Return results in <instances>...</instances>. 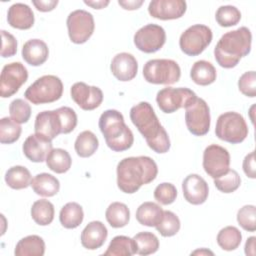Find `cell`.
<instances>
[{"instance_id":"obj_1","label":"cell","mask_w":256,"mask_h":256,"mask_svg":"<svg viewBox=\"0 0 256 256\" xmlns=\"http://www.w3.org/2000/svg\"><path fill=\"white\" fill-rule=\"evenodd\" d=\"M117 186L126 193L133 194L141 186L151 183L158 174L156 162L148 156L126 157L117 164Z\"/></svg>"},{"instance_id":"obj_2","label":"cell","mask_w":256,"mask_h":256,"mask_svg":"<svg viewBox=\"0 0 256 256\" xmlns=\"http://www.w3.org/2000/svg\"><path fill=\"white\" fill-rule=\"evenodd\" d=\"M133 125L145 138L147 145L154 152L163 154L170 149V139L165 128L159 122L150 103L142 101L130 109Z\"/></svg>"},{"instance_id":"obj_3","label":"cell","mask_w":256,"mask_h":256,"mask_svg":"<svg viewBox=\"0 0 256 256\" xmlns=\"http://www.w3.org/2000/svg\"><path fill=\"white\" fill-rule=\"evenodd\" d=\"M252 34L249 28L242 26L221 36L214 48V57L219 66L230 69L251 51Z\"/></svg>"},{"instance_id":"obj_4","label":"cell","mask_w":256,"mask_h":256,"mask_svg":"<svg viewBox=\"0 0 256 256\" xmlns=\"http://www.w3.org/2000/svg\"><path fill=\"white\" fill-rule=\"evenodd\" d=\"M98 125L107 146L112 151L123 152L133 145V132L125 124L124 117L119 111L115 109L104 111L99 118Z\"/></svg>"},{"instance_id":"obj_5","label":"cell","mask_w":256,"mask_h":256,"mask_svg":"<svg viewBox=\"0 0 256 256\" xmlns=\"http://www.w3.org/2000/svg\"><path fill=\"white\" fill-rule=\"evenodd\" d=\"M63 83L55 75H44L35 80L25 91V98L32 104L52 103L61 98Z\"/></svg>"},{"instance_id":"obj_6","label":"cell","mask_w":256,"mask_h":256,"mask_svg":"<svg viewBox=\"0 0 256 256\" xmlns=\"http://www.w3.org/2000/svg\"><path fill=\"white\" fill-rule=\"evenodd\" d=\"M248 126L244 117L237 112L229 111L221 114L216 122L215 134L225 142L238 144L248 136Z\"/></svg>"},{"instance_id":"obj_7","label":"cell","mask_w":256,"mask_h":256,"mask_svg":"<svg viewBox=\"0 0 256 256\" xmlns=\"http://www.w3.org/2000/svg\"><path fill=\"white\" fill-rule=\"evenodd\" d=\"M181 69L172 59H151L143 67V77L151 84L171 85L179 81Z\"/></svg>"},{"instance_id":"obj_8","label":"cell","mask_w":256,"mask_h":256,"mask_svg":"<svg viewBox=\"0 0 256 256\" xmlns=\"http://www.w3.org/2000/svg\"><path fill=\"white\" fill-rule=\"evenodd\" d=\"M212 30L203 24H195L188 27L179 38L181 51L188 56L200 55L211 43Z\"/></svg>"},{"instance_id":"obj_9","label":"cell","mask_w":256,"mask_h":256,"mask_svg":"<svg viewBox=\"0 0 256 256\" xmlns=\"http://www.w3.org/2000/svg\"><path fill=\"white\" fill-rule=\"evenodd\" d=\"M185 123L190 133L195 136H204L210 129V109L202 98L194 99L185 107Z\"/></svg>"},{"instance_id":"obj_10","label":"cell","mask_w":256,"mask_h":256,"mask_svg":"<svg viewBox=\"0 0 256 256\" xmlns=\"http://www.w3.org/2000/svg\"><path fill=\"white\" fill-rule=\"evenodd\" d=\"M196 98V93L189 88L165 87L157 92L156 102L162 112L170 114L180 108H185Z\"/></svg>"},{"instance_id":"obj_11","label":"cell","mask_w":256,"mask_h":256,"mask_svg":"<svg viewBox=\"0 0 256 256\" xmlns=\"http://www.w3.org/2000/svg\"><path fill=\"white\" fill-rule=\"evenodd\" d=\"M66 25L69 38L75 44L85 43L95 29L93 15L83 9L72 11L67 17Z\"/></svg>"},{"instance_id":"obj_12","label":"cell","mask_w":256,"mask_h":256,"mask_svg":"<svg viewBox=\"0 0 256 256\" xmlns=\"http://www.w3.org/2000/svg\"><path fill=\"white\" fill-rule=\"evenodd\" d=\"M28 71L21 62L6 64L0 77V95L2 98L13 96L27 81Z\"/></svg>"},{"instance_id":"obj_13","label":"cell","mask_w":256,"mask_h":256,"mask_svg":"<svg viewBox=\"0 0 256 256\" xmlns=\"http://www.w3.org/2000/svg\"><path fill=\"white\" fill-rule=\"evenodd\" d=\"M136 48L144 53H155L160 50L166 42V32L160 25L147 24L134 34Z\"/></svg>"},{"instance_id":"obj_14","label":"cell","mask_w":256,"mask_h":256,"mask_svg":"<svg viewBox=\"0 0 256 256\" xmlns=\"http://www.w3.org/2000/svg\"><path fill=\"white\" fill-rule=\"evenodd\" d=\"M204 171L213 179L220 177L229 170L230 154L228 150L220 145L211 144L203 152Z\"/></svg>"},{"instance_id":"obj_15","label":"cell","mask_w":256,"mask_h":256,"mask_svg":"<svg viewBox=\"0 0 256 256\" xmlns=\"http://www.w3.org/2000/svg\"><path fill=\"white\" fill-rule=\"evenodd\" d=\"M72 100L85 111L98 108L103 101V92L97 86H90L84 82H76L70 89Z\"/></svg>"},{"instance_id":"obj_16","label":"cell","mask_w":256,"mask_h":256,"mask_svg":"<svg viewBox=\"0 0 256 256\" xmlns=\"http://www.w3.org/2000/svg\"><path fill=\"white\" fill-rule=\"evenodd\" d=\"M35 134L53 140L59 134H63V122L58 109L46 110L37 114L34 123Z\"/></svg>"},{"instance_id":"obj_17","label":"cell","mask_w":256,"mask_h":256,"mask_svg":"<svg viewBox=\"0 0 256 256\" xmlns=\"http://www.w3.org/2000/svg\"><path fill=\"white\" fill-rule=\"evenodd\" d=\"M187 9L183 0H152L148 5L150 16L160 20H174L181 18Z\"/></svg>"},{"instance_id":"obj_18","label":"cell","mask_w":256,"mask_h":256,"mask_svg":"<svg viewBox=\"0 0 256 256\" xmlns=\"http://www.w3.org/2000/svg\"><path fill=\"white\" fill-rule=\"evenodd\" d=\"M185 200L192 205L203 204L209 195V187L204 178L198 174H189L182 182Z\"/></svg>"},{"instance_id":"obj_19","label":"cell","mask_w":256,"mask_h":256,"mask_svg":"<svg viewBox=\"0 0 256 256\" xmlns=\"http://www.w3.org/2000/svg\"><path fill=\"white\" fill-rule=\"evenodd\" d=\"M52 149V140H49L39 134L29 135L22 146L24 155L30 161L35 163H41L43 161H46V158Z\"/></svg>"},{"instance_id":"obj_20","label":"cell","mask_w":256,"mask_h":256,"mask_svg":"<svg viewBox=\"0 0 256 256\" xmlns=\"http://www.w3.org/2000/svg\"><path fill=\"white\" fill-rule=\"evenodd\" d=\"M110 69L117 80L126 82L136 77L138 72V62L132 54L122 52L113 57Z\"/></svg>"},{"instance_id":"obj_21","label":"cell","mask_w":256,"mask_h":256,"mask_svg":"<svg viewBox=\"0 0 256 256\" xmlns=\"http://www.w3.org/2000/svg\"><path fill=\"white\" fill-rule=\"evenodd\" d=\"M108 230L101 221H91L81 232V244L88 250L100 248L106 241Z\"/></svg>"},{"instance_id":"obj_22","label":"cell","mask_w":256,"mask_h":256,"mask_svg":"<svg viewBox=\"0 0 256 256\" xmlns=\"http://www.w3.org/2000/svg\"><path fill=\"white\" fill-rule=\"evenodd\" d=\"M35 18L32 9L24 3H14L7 12V22L15 29L27 30L34 24Z\"/></svg>"},{"instance_id":"obj_23","label":"cell","mask_w":256,"mask_h":256,"mask_svg":"<svg viewBox=\"0 0 256 256\" xmlns=\"http://www.w3.org/2000/svg\"><path fill=\"white\" fill-rule=\"evenodd\" d=\"M22 58L31 66H40L46 62L49 56L47 44L40 39H30L22 47Z\"/></svg>"},{"instance_id":"obj_24","label":"cell","mask_w":256,"mask_h":256,"mask_svg":"<svg viewBox=\"0 0 256 256\" xmlns=\"http://www.w3.org/2000/svg\"><path fill=\"white\" fill-rule=\"evenodd\" d=\"M30 186L37 195L52 197L59 192L60 182L52 174L40 173L32 179Z\"/></svg>"},{"instance_id":"obj_25","label":"cell","mask_w":256,"mask_h":256,"mask_svg":"<svg viewBox=\"0 0 256 256\" xmlns=\"http://www.w3.org/2000/svg\"><path fill=\"white\" fill-rule=\"evenodd\" d=\"M164 210L155 202H144L136 210L137 221L147 227H155L162 219Z\"/></svg>"},{"instance_id":"obj_26","label":"cell","mask_w":256,"mask_h":256,"mask_svg":"<svg viewBox=\"0 0 256 256\" xmlns=\"http://www.w3.org/2000/svg\"><path fill=\"white\" fill-rule=\"evenodd\" d=\"M190 77L195 84L207 86L215 82L217 73L212 63L206 60H198L191 67Z\"/></svg>"},{"instance_id":"obj_27","label":"cell","mask_w":256,"mask_h":256,"mask_svg":"<svg viewBox=\"0 0 256 256\" xmlns=\"http://www.w3.org/2000/svg\"><path fill=\"white\" fill-rule=\"evenodd\" d=\"M45 242L38 235H28L18 241L14 254L16 256H43Z\"/></svg>"},{"instance_id":"obj_28","label":"cell","mask_w":256,"mask_h":256,"mask_svg":"<svg viewBox=\"0 0 256 256\" xmlns=\"http://www.w3.org/2000/svg\"><path fill=\"white\" fill-rule=\"evenodd\" d=\"M84 219L83 208L76 202L66 203L60 210L59 220L61 225L66 229L77 228Z\"/></svg>"},{"instance_id":"obj_29","label":"cell","mask_w":256,"mask_h":256,"mask_svg":"<svg viewBox=\"0 0 256 256\" xmlns=\"http://www.w3.org/2000/svg\"><path fill=\"white\" fill-rule=\"evenodd\" d=\"M6 184L15 190H21L29 187L31 185L32 176L30 171L20 165L10 167L5 173Z\"/></svg>"},{"instance_id":"obj_30","label":"cell","mask_w":256,"mask_h":256,"mask_svg":"<svg viewBox=\"0 0 256 256\" xmlns=\"http://www.w3.org/2000/svg\"><path fill=\"white\" fill-rule=\"evenodd\" d=\"M108 224L113 228H122L130 220V211L126 204L122 202L111 203L105 212Z\"/></svg>"},{"instance_id":"obj_31","label":"cell","mask_w":256,"mask_h":256,"mask_svg":"<svg viewBox=\"0 0 256 256\" xmlns=\"http://www.w3.org/2000/svg\"><path fill=\"white\" fill-rule=\"evenodd\" d=\"M99 141L97 136L89 130H85L78 134L74 148L77 155L81 158H88L92 156L98 149Z\"/></svg>"},{"instance_id":"obj_32","label":"cell","mask_w":256,"mask_h":256,"mask_svg":"<svg viewBox=\"0 0 256 256\" xmlns=\"http://www.w3.org/2000/svg\"><path fill=\"white\" fill-rule=\"evenodd\" d=\"M136 254V245L133 238L124 235L115 236L103 255L107 256H131Z\"/></svg>"},{"instance_id":"obj_33","label":"cell","mask_w":256,"mask_h":256,"mask_svg":"<svg viewBox=\"0 0 256 256\" xmlns=\"http://www.w3.org/2000/svg\"><path fill=\"white\" fill-rule=\"evenodd\" d=\"M46 165L51 171L57 174H63L71 168L72 159L66 150L62 148H55L48 154L46 158Z\"/></svg>"},{"instance_id":"obj_34","label":"cell","mask_w":256,"mask_h":256,"mask_svg":"<svg viewBox=\"0 0 256 256\" xmlns=\"http://www.w3.org/2000/svg\"><path fill=\"white\" fill-rule=\"evenodd\" d=\"M54 205L46 199L37 200L32 204L31 217L34 222L40 226H47L51 224L54 219Z\"/></svg>"},{"instance_id":"obj_35","label":"cell","mask_w":256,"mask_h":256,"mask_svg":"<svg viewBox=\"0 0 256 256\" xmlns=\"http://www.w3.org/2000/svg\"><path fill=\"white\" fill-rule=\"evenodd\" d=\"M217 244L225 251H232L239 247L242 241V234L235 226H226L222 228L216 238Z\"/></svg>"},{"instance_id":"obj_36","label":"cell","mask_w":256,"mask_h":256,"mask_svg":"<svg viewBox=\"0 0 256 256\" xmlns=\"http://www.w3.org/2000/svg\"><path fill=\"white\" fill-rule=\"evenodd\" d=\"M133 239L136 245V254L142 256L150 255L155 253L159 248V240L152 232H139L133 237Z\"/></svg>"},{"instance_id":"obj_37","label":"cell","mask_w":256,"mask_h":256,"mask_svg":"<svg viewBox=\"0 0 256 256\" xmlns=\"http://www.w3.org/2000/svg\"><path fill=\"white\" fill-rule=\"evenodd\" d=\"M22 128L20 124L8 117L0 120V142L2 144H12L16 142L21 135Z\"/></svg>"},{"instance_id":"obj_38","label":"cell","mask_w":256,"mask_h":256,"mask_svg":"<svg viewBox=\"0 0 256 256\" xmlns=\"http://www.w3.org/2000/svg\"><path fill=\"white\" fill-rule=\"evenodd\" d=\"M180 220L172 211H164L161 221L155 226L156 230L163 237H171L176 235L180 230Z\"/></svg>"},{"instance_id":"obj_39","label":"cell","mask_w":256,"mask_h":256,"mask_svg":"<svg viewBox=\"0 0 256 256\" xmlns=\"http://www.w3.org/2000/svg\"><path fill=\"white\" fill-rule=\"evenodd\" d=\"M215 19L221 27L235 26L241 20V12L237 7L232 5L220 6L216 11Z\"/></svg>"},{"instance_id":"obj_40","label":"cell","mask_w":256,"mask_h":256,"mask_svg":"<svg viewBox=\"0 0 256 256\" xmlns=\"http://www.w3.org/2000/svg\"><path fill=\"white\" fill-rule=\"evenodd\" d=\"M241 184V178L234 169H229L226 173L214 179L215 187L223 193H232L236 191Z\"/></svg>"},{"instance_id":"obj_41","label":"cell","mask_w":256,"mask_h":256,"mask_svg":"<svg viewBox=\"0 0 256 256\" xmlns=\"http://www.w3.org/2000/svg\"><path fill=\"white\" fill-rule=\"evenodd\" d=\"M10 118L18 124L28 122L31 116V107L23 99H15L9 105Z\"/></svg>"},{"instance_id":"obj_42","label":"cell","mask_w":256,"mask_h":256,"mask_svg":"<svg viewBox=\"0 0 256 256\" xmlns=\"http://www.w3.org/2000/svg\"><path fill=\"white\" fill-rule=\"evenodd\" d=\"M238 224L248 232L256 230V207L254 205H245L237 212Z\"/></svg>"},{"instance_id":"obj_43","label":"cell","mask_w":256,"mask_h":256,"mask_svg":"<svg viewBox=\"0 0 256 256\" xmlns=\"http://www.w3.org/2000/svg\"><path fill=\"white\" fill-rule=\"evenodd\" d=\"M177 197V189L172 183L163 182L156 186L154 190V198L162 205L172 204Z\"/></svg>"},{"instance_id":"obj_44","label":"cell","mask_w":256,"mask_h":256,"mask_svg":"<svg viewBox=\"0 0 256 256\" xmlns=\"http://www.w3.org/2000/svg\"><path fill=\"white\" fill-rule=\"evenodd\" d=\"M238 88L243 95L254 98L256 96V72L247 71L243 73L238 80Z\"/></svg>"},{"instance_id":"obj_45","label":"cell","mask_w":256,"mask_h":256,"mask_svg":"<svg viewBox=\"0 0 256 256\" xmlns=\"http://www.w3.org/2000/svg\"><path fill=\"white\" fill-rule=\"evenodd\" d=\"M62 122H63V134H68L72 132L77 125V115L76 112L67 106L58 108Z\"/></svg>"},{"instance_id":"obj_46","label":"cell","mask_w":256,"mask_h":256,"mask_svg":"<svg viewBox=\"0 0 256 256\" xmlns=\"http://www.w3.org/2000/svg\"><path fill=\"white\" fill-rule=\"evenodd\" d=\"M2 36V48H1V56L3 58L12 57L17 52V40L16 38L9 32L5 30H1Z\"/></svg>"},{"instance_id":"obj_47","label":"cell","mask_w":256,"mask_h":256,"mask_svg":"<svg viewBox=\"0 0 256 256\" xmlns=\"http://www.w3.org/2000/svg\"><path fill=\"white\" fill-rule=\"evenodd\" d=\"M243 171L247 177L251 179L256 178V165H255V152L251 151L247 154L243 160Z\"/></svg>"},{"instance_id":"obj_48","label":"cell","mask_w":256,"mask_h":256,"mask_svg":"<svg viewBox=\"0 0 256 256\" xmlns=\"http://www.w3.org/2000/svg\"><path fill=\"white\" fill-rule=\"evenodd\" d=\"M32 4L40 12H49L56 8L58 5V0H33Z\"/></svg>"},{"instance_id":"obj_49","label":"cell","mask_w":256,"mask_h":256,"mask_svg":"<svg viewBox=\"0 0 256 256\" xmlns=\"http://www.w3.org/2000/svg\"><path fill=\"white\" fill-rule=\"evenodd\" d=\"M144 3L143 0H126V1H122L119 0L118 4L125 10H136L139 9L141 7V5Z\"/></svg>"},{"instance_id":"obj_50","label":"cell","mask_w":256,"mask_h":256,"mask_svg":"<svg viewBox=\"0 0 256 256\" xmlns=\"http://www.w3.org/2000/svg\"><path fill=\"white\" fill-rule=\"evenodd\" d=\"M255 240H256L255 236H251L247 239V241L245 243V254L247 256L255 255Z\"/></svg>"},{"instance_id":"obj_51","label":"cell","mask_w":256,"mask_h":256,"mask_svg":"<svg viewBox=\"0 0 256 256\" xmlns=\"http://www.w3.org/2000/svg\"><path fill=\"white\" fill-rule=\"evenodd\" d=\"M84 3L90 7H92L93 9H103L105 8L110 1L108 0H99V1H84Z\"/></svg>"},{"instance_id":"obj_52","label":"cell","mask_w":256,"mask_h":256,"mask_svg":"<svg viewBox=\"0 0 256 256\" xmlns=\"http://www.w3.org/2000/svg\"><path fill=\"white\" fill-rule=\"evenodd\" d=\"M191 254H193V255H196V254H200V255H208V254H210V255H214V253H213L212 251L207 250V249H205V248H202V249L196 250V251L192 252Z\"/></svg>"},{"instance_id":"obj_53","label":"cell","mask_w":256,"mask_h":256,"mask_svg":"<svg viewBox=\"0 0 256 256\" xmlns=\"http://www.w3.org/2000/svg\"><path fill=\"white\" fill-rule=\"evenodd\" d=\"M254 108H255V105H253V106L251 107V109H250V112H251V113H250V115H251V116H250V118H251L252 123H254V117H253V114H252V112H253V109H254Z\"/></svg>"}]
</instances>
